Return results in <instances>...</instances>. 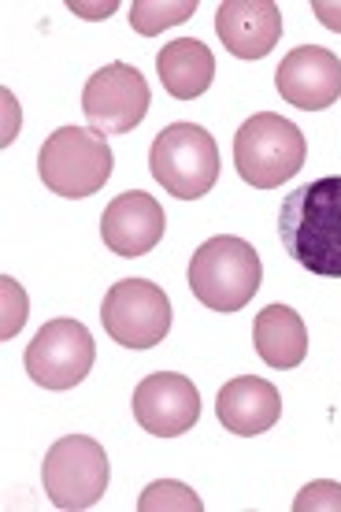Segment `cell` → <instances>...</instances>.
<instances>
[{"instance_id":"obj_6","label":"cell","mask_w":341,"mask_h":512,"mask_svg":"<svg viewBox=\"0 0 341 512\" xmlns=\"http://www.w3.org/2000/svg\"><path fill=\"white\" fill-rule=\"evenodd\" d=\"M112 479V464L108 453L97 438L89 435H64L60 442H52L41 464V483L45 494L56 509L78 512L93 509L104 498Z\"/></svg>"},{"instance_id":"obj_3","label":"cell","mask_w":341,"mask_h":512,"mask_svg":"<svg viewBox=\"0 0 341 512\" xmlns=\"http://www.w3.org/2000/svg\"><path fill=\"white\" fill-rule=\"evenodd\" d=\"M304 156H308V141L301 127L275 112H256L234 134V167L241 182H249L256 190H275L282 182H290L304 167Z\"/></svg>"},{"instance_id":"obj_17","label":"cell","mask_w":341,"mask_h":512,"mask_svg":"<svg viewBox=\"0 0 341 512\" xmlns=\"http://www.w3.org/2000/svg\"><path fill=\"white\" fill-rule=\"evenodd\" d=\"M197 12V0H134L130 4V26L141 38H156L167 26L186 23Z\"/></svg>"},{"instance_id":"obj_16","label":"cell","mask_w":341,"mask_h":512,"mask_svg":"<svg viewBox=\"0 0 341 512\" xmlns=\"http://www.w3.org/2000/svg\"><path fill=\"white\" fill-rule=\"evenodd\" d=\"M156 75L164 82V90L175 101H193L208 93L215 78V56L212 49L197 38H178L160 49L156 56Z\"/></svg>"},{"instance_id":"obj_7","label":"cell","mask_w":341,"mask_h":512,"mask_svg":"<svg viewBox=\"0 0 341 512\" xmlns=\"http://www.w3.org/2000/svg\"><path fill=\"white\" fill-rule=\"evenodd\" d=\"M101 323L115 346L152 349L171 331V301L164 286L149 279H119L104 294Z\"/></svg>"},{"instance_id":"obj_10","label":"cell","mask_w":341,"mask_h":512,"mask_svg":"<svg viewBox=\"0 0 341 512\" xmlns=\"http://www.w3.org/2000/svg\"><path fill=\"white\" fill-rule=\"evenodd\" d=\"M130 405H134V420L156 438L186 435L193 423L201 420V394H197L193 379L178 372L145 375Z\"/></svg>"},{"instance_id":"obj_15","label":"cell","mask_w":341,"mask_h":512,"mask_svg":"<svg viewBox=\"0 0 341 512\" xmlns=\"http://www.w3.org/2000/svg\"><path fill=\"white\" fill-rule=\"evenodd\" d=\"M253 342L260 360L275 372H290L308 357V331H304V320L290 305L260 308V316L253 323Z\"/></svg>"},{"instance_id":"obj_9","label":"cell","mask_w":341,"mask_h":512,"mask_svg":"<svg viewBox=\"0 0 341 512\" xmlns=\"http://www.w3.org/2000/svg\"><path fill=\"white\" fill-rule=\"evenodd\" d=\"M97 360V346L86 323L49 320L26 346V375L45 390H75Z\"/></svg>"},{"instance_id":"obj_5","label":"cell","mask_w":341,"mask_h":512,"mask_svg":"<svg viewBox=\"0 0 341 512\" xmlns=\"http://www.w3.org/2000/svg\"><path fill=\"white\" fill-rule=\"evenodd\" d=\"M152 179L178 201L208 197L219 182V149L215 138L197 123H171L152 138Z\"/></svg>"},{"instance_id":"obj_12","label":"cell","mask_w":341,"mask_h":512,"mask_svg":"<svg viewBox=\"0 0 341 512\" xmlns=\"http://www.w3.org/2000/svg\"><path fill=\"white\" fill-rule=\"evenodd\" d=\"M167 216L160 201L149 197L145 190H127L112 197V205L104 208L101 216V238L115 256L134 260V256L152 253L164 242Z\"/></svg>"},{"instance_id":"obj_22","label":"cell","mask_w":341,"mask_h":512,"mask_svg":"<svg viewBox=\"0 0 341 512\" xmlns=\"http://www.w3.org/2000/svg\"><path fill=\"white\" fill-rule=\"evenodd\" d=\"M115 8H119L115 0H104V4H82V0H71V12L82 15V19H93V23H97V19H108Z\"/></svg>"},{"instance_id":"obj_21","label":"cell","mask_w":341,"mask_h":512,"mask_svg":"<svg viewBox=\"0 0 341 512\" xmlns=\"http://www.w3.org/2000/svg\"><path fill=\"white\" fill-rule=\"evenodd\" d=\"M312 12H316V19L327 26V30L341 34V4L338 0H316V4H312Z\"/></svg>"},{"instance_id":"obj_2","label":"cell","mask_w":341,"mask_h":512,"mask_svg":"<svg viewBox=\"0 0 341 512\" xmlns=\"http://www.w3.org/2000/svg\"><path fill=\"white\" fill-rule=\"evenodd\" d=\"M264 282L260 253L245 238L215 234L193 253L190 290L212 312H241Z\"/></svg>"},{"instance_id":"obj_11","label":"cell","mask_w":341,"mask_h":512,"mask_svg":"<svg viewBox=\"0 0 341 512\" xmlns=\"http://www.w3.org/2000/svg\"><path fill=\"white\" fill-rule=\"evenodd\" d=\"M275 90L293 108L323 112L341 101V60L323 45H301L278 64Z\"/></svg>"},{"instance_id":"obj_18","label":"cell","mask_w":341,"mask_h":512,"mask_svg":"<svg viewBox=\"0 0 341 512\" xmlns=\"http://www.w3.org/2000/svg\"><path fill=\"white\" fill-rule=\"evenodd\" d=\"M141 512H160V509H182V512H201L204 501L193 494V487L178 483V479H156L141 490L138 498Z\"/></svg>"},{"instance_id":"obj_20","label":"cell","mask_w":341,"mask_h":512,"mask_svg":"<svg viewBox=\"0 0 341 512\" xmlns=\"http://www.w3.org/2000/svg\"><path fill=\"white\" fill-rule=\"evenodd\" d=\"M0 286H4V331H0V338H12L19 327L26 323V294L23 286L15 279H0Z\"/></svg>"},{"instance_id":"obj_19","label":"cell","mask_w":341,"mask_h":512,"mask_svg":"<svg viewBox=\"0 0 341 512\" xmlns=\"http://www.w3.org/2000/svg\"><path fill=\"white\" fill-rule=\"evenodd\" d=\"M297 512H341V483L334 479H316L293 498Z\"/></svg>"},{"instance_id":"obj_13","label":"cell","mask_w":341,"mask_h":512,"mask_svg":"<svg viewBox=\"0 0 341 512\" xmlns=\"http://www.w3.org/2000/svg\"><path fill=\"white\" fill-rule=\"evenodd\" d=\"M215 34L238 60H264L282 41V12L275 0H227L215 12Z\"/></svg>"},{"instance_id":"obj_8","label":"cell","mask_w":341,"mask_h":512,"mask_svg":"<svg viewBox=\"0 0 341 512\" xmlns=\"http://www.w3.org/2000/svg\"><path fill=\"white\" fill-rule=\"evenodd\" d=\"M149 104L152 93L145 75L123 60L104 64L82 90V112L89 119V130L101 138L130 134L134 127H141V119L149 116Z\"/></svg>"},{"instance_id":"obj_1","label":"cell","mask_w":341,"mask_h":512,"mask_svg":"<svg viewBox=\"0 0 341 512\" xmlns=\"http://www.w3.org/2000/svg\"><path fill=\"white\" fill-rule=\"evenodd\" d=\"M278 234L304 271L341 279V175L297 186L282 201Z\"/></svg>"},{"instance_id":"obj_14","label":"cell","mask_w":341,"mask_h":512,"mask_svg":"<svg viewBox=\"0 0 341 512\" xmlns=\"http://www.w3.org/2000/svg\"><path fill=\"white\" fill-rule=\"evenodd\" d=\"M215 416L230 435H264L282 416V394L275 383H267L260 375H241V379L223 383V390L215 397Z\"/></svg>"},{"instance_id":"obj_4","label":"cell","mask_w":341,"mask_h":512,"mask_svg":"<svg viewBox=\"0 0 341 512\" xmlns=\"http://www.w3.org/2000/svg\"><path fill=\"white\" fill-rule=\"evenodd\" d=\"M112 167L115 156L108 141L82 127H60L45 138L38 153V175L45 190L67 201H82L104 190V182L112 179Z\"/></svg>"}]
</instances>
